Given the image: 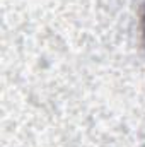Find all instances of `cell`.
I'll list each match as a JSON object with an SVG mask.
<instances>
[{
	"instance_id": "1",
	"label": "cell",
	"mask_w": 145,
	"mask_h": 147,
	"mask_svg": "<svg viewBox=\"0 0 145 147\" xmlns=\"http://www.w3.org/2000/svg\"><path fill=\"white\" fill-rule=\"evenodd\" d=\"M142 39H144V46H145V9L142 14Z\"/></svg>"
}]
</instances>
